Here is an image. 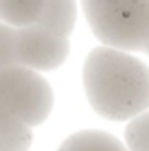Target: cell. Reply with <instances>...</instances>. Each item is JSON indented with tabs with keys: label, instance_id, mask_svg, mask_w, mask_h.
<instances>
[{
	"label": "cell",
	"instance_id": "obj_3",
	"mask_svg": "<svg viewBox=\"0 0 149 151\" xmlns=\"http://www.w3.org/2000/svg\"><path fill=\"white\" fill-rule=\"evenodd\" d=\"M94 37L123 53L143 50L149 33V0H81Z\"/></svg>",
	"mask_w": 149,
	"mask_h": 151
},
{
	"label": "cell",
	"instance_id": "obj_7",
	"mask_svg": "<svg viewBox=\"0 0 149 151\" xmlns=\"http://www.w3.org/2000/svg\"><path fill=\"white\" fill-rule=\"evenodd\" d=\"M46 0H0V22L11 29H24L40 20Z\"/></svg>",
	"mask_w": 149,
	"mask_h": 151
},
{
	"label": "cell",
	"instance_id": "obj_8",
	"mask_svg": "<svg viewBox=\"0 0 149 151\" xmlns=\"http://www.w3.org/2000/svg\"><path fill=\"white\" fill-rule=\"evenodd\" d=\"M125 145L127 151H149V110L127 123Z\"/></svg>",
	"mask_w": 149,
	"mask_h": 151
},
{
	"label": "cell",
	"instance_id": "obj_6",
	"mask_svg": "<svg viewBox=\"0 0 149 151\" xmlns=\"http://www.w3.org/2000/svg\"><path fill=\"white\" fill-rule=\"evenodd\" d=\"M57 151H127V149L112 134L99 132V129H83V132L68 136L59 145Z\"/></svg>",
	"mask_w": 149,
	"mask_h": 151
},
{
	"label": "cell",
	"instance_id": "obj_2",
	"mask_svg": "<svg viewBox=\"0 0 149 151\" xmlns=\"http://www.w3.org/2000/svg\"><path fill=\"white\" fill-rule=\"evenodd\" d=\"M53 88L40 72L9 68L0 72V151H29L35 125L53 112Z\"/></svg>",
	"mask_w": 149,
	"mask_h": 151
},
{
	"label": "cell",
	"instance_id": "obj_10",
	"mask_svg": "<svg viewBox=\"0 0 149 151\" xmlns=\"http://www.w3.org/2000/svg\"><path fill=\"white\" fill-rule=\"evenodd\" d=\"M143 50L149 55V33H147V37H145V44H143Z\"/></svg>",
	"mask_w": 149,
	"mask_h": 151
},
{
	"label": "cell",
	"instance_id": "obj_9",
	"mask_svg": "<svg viewBox=\"0 0 149 151\" xmlns=\"http://www.w3.org/2000/svg\"><path fill=\"white\" fill-rule=\"evenodd\" d=\"M9 68H20L18 66V40H15V29L0 22V72Z\"/></svg>",
	"mask_w": 149,
	"mask_h": 151
},
{
	"label": "cell",
	"instance_id": "obj_5",
	"mask_svg": "<svg viewBox=\"0 0 149 151\" xmlns=\"http://www.w3.org/2000/svg\"><path fill=\"white\" fill-rule=\"evenodd\" d=\"M35 24L68 40L77 24V0H46Z\"/></svg>",
	"mask_w": 149,
	"mask_h": 151
},
{
	"label": "cell",
	"instance_id": "obj_1",
	"mask_svg": "<svg viewBox=\"0 0 149 151\" xmlns=\"http://www.w3.org/2000/svg\"><path fill=\"white\" fill-rule=\"evenodd\" d=\"M83 92L90 107L107 121H132L149 110V66L107 46L83 61Z\"/></svg>",
	"mask_w": 149,
	"mask_h": 151
},
{
	"label": "cell",
	"instance_id": "obj_4",
	"mask_svg": "<svg viewBox=\"0 0 149 151\" xmlns=\"http://www.w3.org/2000/svg\"><path fill=\"white\" fill-rule=\"evenodd\" d=\"M18 40V66L33 72H48L59 68L70 53L66 37L50 33L37 24L15 29Z\"/></svg>",
	"mask_w": 149,
	"mask_h": 151
}]
</instances>
